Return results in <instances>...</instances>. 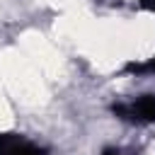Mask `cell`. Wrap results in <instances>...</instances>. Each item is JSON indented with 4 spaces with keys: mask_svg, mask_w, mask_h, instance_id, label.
<instances>
[{
    "mask_svg": "<svg viewBox=\"0 0 155 155\" xmlns=\"http://www.w3.org/2000/svg\"><path fill=\"white\" fill-rule=\"evenodd\" d=\"M0 155H51L46 145L22 133H0Z\"/></svg>",
    "mask_w": 155,
    "mask_h": 155,
    "instance_id": "cell-2",
    "label": "cell"
},
{
    "mask_svg": "<svg viewBox=\"0 0 155 155\" xmlns=\"http://www.w3.org/2000/svg\"><path fill=\"white\" fill-rule=\"evenodd\" d=\"M102 155H133V153L126 150V148H116V145H111V148H104Z\"/></svg>",
    "mask_w": 155,
    "mask_h": 155,
    "instance_id": "cell-4",
    "label": "cell"
},
{
    "mask_svg": "<svg viewBox=\"0 0 155 155\" xmlns=\"http://www.w3.org/2000/svg\"><path fill=\"white\" fill-rule=\"evenodd\" d=\"M116 119L133 124V126H153L155 124V92L138 94L131 99H121L111 107Z\"/></svg>",
    "mask_w": 155,
    "mask_h": 155,
    "instance_id": "cell-1",
    "label": "cell"
},
{
    "mask_svg": "<svg viewBox=\"0 0 155 155\" xmlns=\"http://www.w3.org/2000/svg\"><path fill=\"white\" fill-rule=\"evenodd\" d=\"M143 5H145V7H150V10L155 12V0H143ZM136 70H138V73H155V58H153V61H148L145 65H138Z\"/></svg>",
    "mask_w": 155,
    "mask_h": 155,
    "instance_id": "cell-3",
    "label": "cell"
}]
</instances>
